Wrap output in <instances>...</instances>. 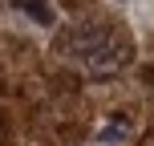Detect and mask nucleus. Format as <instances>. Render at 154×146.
<instances>
[{
  "mask_svg": "<svg viewBox=\"0 0 154 146\" xmlns=\"http://www.w3.org/2000/svg\"><path fill=\"white\" fill-rule=\"evenodd\" d=\"M12 4H16V12H24L32 24H41V29H53L57 24V12H53L49 0H12Z\"/></svg>",
  "mask_w": 154,
  "mask_h": 146,
  "instance_id": "f257e3e1",
  "label": "nucleus"
},
{
  "mask_svg": "<svg viewBox=\"0 0 154 146\" xmlns=\"http://www.w3.org/2000/svg\"><path fill=\"white\" fill-rule=\"evenodd\" d=\"M126 138H130V118H126V114H114V118L97 130V142H101V146H122Z\"/></svg>",
  "mask_w": 154,
  "mask_h": 146,
  "instance_id": "f03ea898",
  "label": "nucleus"
}]
</instances>
